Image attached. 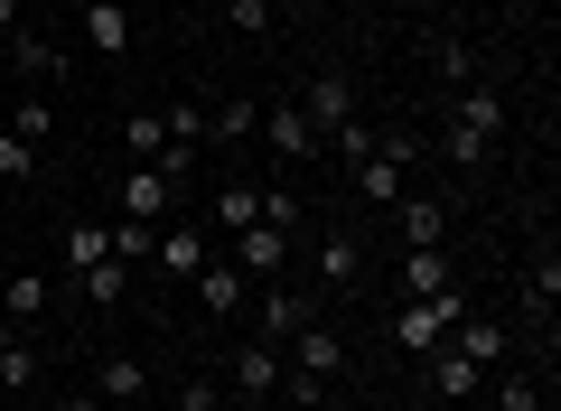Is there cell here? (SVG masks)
Wrapping results in <instances>:
<instances>
[{"label": "cell", "mask_w": 561, "mask_h": 411, "mask_svg": "<svg viewBox=\"0 0 561 411\" xmlns=\"http://www.w3.org/2000/svg\"><path fill=\"white\" fill-rule=\"evenodd\" d=\"M496 132H505V94H496L486 76L459 84V113H449V140H440V150L459 159V169H478V159L496 150Z\"/></svg>", "instance_id": "6da1fadb"}, {"label": "cell", "mask_w": 561, "mask_h": 411, "mask_svg": "<svg viewBox=\"0 0 561 411\" xmlns=\"http://www.w3.org/2000/svg\"><path fill=\"white\" fill-rule=\"evenodd\" d=\"M459 318H468V299H459V290H440V299H412V309H393V346H402V355H431L449 328H459Z\"/></svg>", "instance_id": "7a4b0ae2"}, {"label": "cell", "mask_w": 561, "mask_h": 411, "mask_svg": "<svg viewBox=\"0 0 561 411\" xmlns=\"http://www.w3.org/2000/svg\"><path fill=\"white\" fill-rule=\"evenodd\" d=\"M262 150H272V159H290V169H300V159H319V122H309L300 113V103H262Z\"/></svg>", "instance_id": "3957f363"}, {"label": "cell", "mask_w": 561, "mask_h": 411, "mask_svg": "<svg viewBox=\"0 0 561 411\" xmlns=\"http://www.w3.org/2000/svg\"><path fill=\"white\" fill-rule=\"evenodd\" d=\"M169 206H179V187H169L160 169H140V159H131V169L113 178V216H140V225H160Z\"/></svg>", "instance_id": "277c9868"}, {"label": "cell", "mask_w": 561, "mask_h": 411, "mask_svg": "<svg viewBox=\"0 0 561 411\" xmlns=\"http://www.w3.org/2000/svg\"><path fill=\"white\" fill-rule=\"evenodd\" d=\"M300 113L319 122V140L337 132V122H356V76H337V66H319V76H309V94H300Z\"/></svg>", "instance_id": "5b68a950"}, {"label": "cell", "mask_w": 561, "mask_h": 411, "mask_svg": "<svg viewBox=\"0 0 561 411\" xmlns=\"http://www.w3.org/2000/svg\"><path fill=\"white\" fill-rule=\"evenodd\" d=\"M393 290H412V299H440V290H449V243H402V272H393Z\"/></svg>", "instance_id": "8992f818"}, {"label": "cell", "mask_w": 561, "mask_h": 411, "mask_svg": "<svg viewBox=\"0 0 561 411\" xmlns=\"http://www.w3.org/2000/svg\"><path fill=\"white\" fill-rule=\"evenodd\" d=\"M150 253H160V272H169V281H197L206 262H216V243H206V225H169Z\"/></svg>", "instance_id": "52a82bcc"}, {"label": "cell", "mask_w": 561, "mask_h": 411, "mask_svg": "<svg viewBox=\"0 0 561 411\" xmlns=\"http://www.w3.org/2000/svg\"><path fill=\"white\" fill-rule=\"evenodd\" d=\"M280 262H290V235H280V225H243V235H234V272L280 281Z\"/></svg>", "instance_id": "ba28073f"}, {"label": "cell", "mask_w": 561, "mask_h": 411, "mask_svg": "<svg viewBox=\"0 0 561 411\" xmlns=\"http://www.w3.org/2000/svg\"><path fill=\"white\" fill-rule=\"evenodd\" d=\"M280 374H290V355H280V346H262V336L234 355V392H243V402H272V392H280Z\"/></svg>", "instance_id": "9c48e42d"}, {"label": "cell", "mask_w": 561, "mask_h": 411, "mask_svg": "<svg viewBox=\"0 0 561 411\" xmlns=\"http://www.w3.org/2000/svg\"><path fill=\"white\" fill-rule=\"evenodd\" d=\"M94 392L103 402H150V365H140V355H94Z\"/></svg>", "instance_id": "30bf717a"}, {"label": "cell", "mask_w": 561, "mask_h": 411, "mask_svg": "<svg viewBox=\"0 0 561 411\" xmlns=\"http://www.w3.org/2000/svg\"><path fill=\"white\" fill-rule=\"evenodd\" d=\"M280 355H290V365H300V374H319V384H328V374H346V346H337V328H319V318H309V328L290 336V346H280Z\"/></svg>", "instance_id": "8fae6325"}, {"label": "cell", "mask_w": 561, "mask_h": 411, "mask_svg": "<svg viewBox=\"0 0 561 411\" xmlns=\"http://www.w3.org/2000/svg\"><path fill=\"white\" fill-rule=\"evenodd\" d=\"M84 38H94V57H103V66L131 57V10H122V0H84Z\"/></svg>", "instance_id": "7c38bea8"}, {"label": "cell", "mask_w": 561, "mask_h": 411, "mask_svg": "<svg viewBox=\"0 0 561 411\" xmlns=\"http://www.w3.org/2000/svg\"><path fill=\"white\" fill-rule=\"evenodd\" d=\"M300 328H309V299L290 290V281H272V290H262V346H290Z\"/></svg>", "instance_id": "4fadbf2b"}, {"label": "cell", "mask_w": 561, "mask_h": 411, "mask_svg": "<svg viewBox=\"0 0 561 411\" xmlns=\"http://www.w3.org/2000/svg\"><path fill=\"white\" fill-rule=\"evenodd\" d=\"M524 309H534L542 328H552V309H561V253H552V243L524 262Z\"/></svg>", "instance_id": "5bb4252c"}, {"label": "cell", "mask_w": 561, "mask_h": 411, "mask_svg": "<svg viewBox=\"0 0 561 411\" xmlns=\"http://www.w3.org/2000/svg\"><path fill=\"white\" fill-rule=\"evenodd\" d=\"M0 66H10V76H28V84H57V66H66V57H57V47H47V38H38V28H20V38H10V57H0Z\"/></svg>", "instance_id": "9a60e30c"}, {"label": "cell", "mask_w": 561, "mask_h": 411, "mask_svg": "<svg viewBox=\"0 0 561 411\" xmlns=\"http://www.w3.org/2000/svg\"><path fill=\"white\" fill-rule=\"evenodd\" d=\"M197 309L206 318H234L243 309V272H234V262H206V272H197Z\"/></svg>", "instance_id": "2e32d148"}, {"label": "cell", "mask_w": 561, "mask_h": 411, "mask_svg": "<svg viewBox=\"0 0 561 411\" xmlns=\"http://www.w3.org/2000/svg\"><path fill=\"white\" fill-rule=\"evenodd\" d=\"M356 272H365V243L346 235V225H337V235H319V281H328V290H346Z\"/></svg>", "instance_id": "e0dca14e"}, {"label": "cell", "mask_w": 561, "mask_h": 411, "mask_svg": "<svg viewBox=\"0 0 561 411\" xmlns=\"http://www.w3.org/2000/svg\"><path fill=\"white\" fill-rule=\"evenodd\" d=\"M94 262H113V225L76 216V225H66V272H94Z\"/></svg>", "instance_id": "ac0fdd59"}, {"label": "cell", "mask_w": 561, "mask_h": 411, "mask_svg": "<svg viewBox=\"0 0 561 411\" xmlns=\"http://www.w3.org/2000/svg\"><path fill=\"white\" fill-rule=\"evenodd\" d=\"M478 384H486V365H468L459 346H449V355H431V392H440V402H468Z\"/></svg>", "instance_id": "d6986e66"}, {"label": "cell", "mask_w": 561, "mask_h": 411, "mask_svg": "<svg viewBox=\"0 0 561 411\" xmlns=\"http://www.w3.org/2000/svg\"><path fill=\"white\" fill-rule=\"evenodd\" d=\"M393 206H402V243H449L440 196H393Z\"/></svg>", "instance_id": "ffe728a7"}, {"label": "cell", "mask_w": 561, "mask_h": 411, "mask_svg": "<svg viewBox=\"0 0 561 411\" xmlns=\"http://www.w3.org/2000/svg\"><path fill=\"white\" fill-rule=\"evenodd\" d=\"M0 318H10V328H28V318H47V281H38V272L0 281Z\"/></svg>", "instance_id": "44dd1931"}, {"label": "cell", "mask_w": 561, "mask_h": 411, "mask_svg": "<svg viewBox=\"0 0 561 411\" xmlns=\"http://www.w3.org/2000/svg\"><path fill=\"white\" fill-rule=\"evenodd\" d=\"M375 140H383V132H375ZM356 196H365V206H393V196H402V169H393L383 150H375V159H356Z\"/></svg>", "instance_id": "7402d4cb"}, {"label": "cell", "mask_w": 561, "mask_h": 411, "mask_svg": "<svg viewBox=\"0 0 561 411\" xmlns=\"http://www.w3.org/2000/svg\"><path fill=\"white\" fill-rule=\"evenodd\" d=\"M169 150V122L160 113H131V122H122V159H160Z\"/></svg>", "instance_id": "603a6c76"}, {"label": "cell", "mask_w": 561, "mask_h": 411, "mask_svg": "<svg viewBox=\"0 0 561 411\" xmlns=\"http://www.w3.org/2000/svg\"><path fill=\"white\" fill-rule=\"evenodd\" d=\"M150 243H160V225H140V216H113V262L131 272V262H150Z\"/></svg>", "instance_id": "cb8c5ba5"}, {"label": "cell", "mask_w": 561, "mask_h": 411, "mask_svg": "<svg viewBox=\"0 0 561 411\" xmlns=\"http://www.w3.org/2000/svg\"><path fill=\"white\" fill-rule=\"evenodd\" d=\"M459 355H468V365H496V355H505V328H496V318H459Z\"/></svg>", "instance_id": "d4e9b609"}, {"label": "cell", "mask_w": 561, "mask_h": 411, "mask_svg": "<svg viewBox=\"0 0 561 411\" xmlns=\"http://www.w3.org/2000/svg\"><path fill=\"white\" fill-rule=\"evenodd\" d=\"M76 290L94 299V309H122V290H131V272H122V262H94V272H76Z\"/></svg>", "instance_id": "484cf974"}, {"label": "cell", "mask_w": 561, "mask_h": 411, "mask_svg": "<svg viewBox=\"0 0 561 411\" xmlns=\"http://www.w3.org/2000/svg\"><path fill=\"white\" fill-rule=\"evenodd\" d=\"M216 225H225V235L262 225V187H225V196H216Z\"/></svg>", "instance_id": "4316f807"}, {"label": "cell", "mask_w": 561, "mask_h": 411, "mask_svg": "<svg viewBox=\"0 0 561 411\" xmlns=\"http://www.w3.org/2000/svg\"><path fill=\"white\" fill-rule=\"evenodd\" d=\"M253 132H262V103H243V94L225 103L216 122H206V140H253Z\"/></svg>", "instance_id": "83f0119b"}, {"label": "cell", "mask_w": 561, "mask_h": 411, "mask_svg": "<svg viewBox=\"0 0 561 411\" xmlns=\"http://www.w3.org/2000/svg\"><path fill=\"white\" fill-rule=\"evenodd\" d=\"M28 169H38V140H28V132H10V122H0V178L20 187Z\"/></svg>", "instance_id": "f1b7e54d"}, {"label": "cell", "mask_w": 561, "mask_h": 411, "mask_svg": "<svg viewBox=\"0 0 561 411\" xmlns=\"http://www.w3.org/2000/svg\"><path fill=\"white\" fill-rule=\"evenodd\" d=\"M28 384H38V346H28V336H20V346L0 355V392H28Z\"/></svg>", "instance_id": "f546056e"}, {"label": "cell", "mask_w": 561, "mask_h": 411, "mask_svg": "<svg viewBox=\"0 0 561 411\" xmlns=\"http://www.w3.org/2000/svg\"><path fill=\"white\" fill-rule=\"evenodd\" d=\"M169 140H187V150H206V113H197V103H169Z\"/></svg>", "instance_id": "4dcf8cb0"}, {"label": "cell", "mask_w": 561, "mask_h": 411, "mask_svg": "<svg viewBox=\"0 0 561 411\" xmlns=\"http://www.w3.org/2000/svg\"><path fill=\"white\" fill-rule=\"evenodd\" d=\"M496 411H542V384H534V374H505V384H496Z\"/></svg>", "instance_id": "1f68e13d"}, {"label": "cell", "mask_w": 561, "mask_h": 411, "mask_svg": "<svg viewBox=\"0 0 561 411\" xmlns=\"http://www.w3.org/2000/svg\"><path fill=\"white\" fill-rule=\"evenodd\" d=\"M262 225H280V235H300V196H290V187H262Z\"/></svg>", "instance_id": "d6a6232c"}, {"label": "cell", "mask_w": 561, "mask_h": 411, "mask_svg": "<svg viewBox=\"0 0 561 411\" xmlns=\"http://www.w3.org/2000/svg\"><path fill=\"white\" fill-rule=\"evenodd\" d=\"M440 76H449V84H478V57H468L459 38H440Z\"/></svg>", "instance_id": "836d02e7"}, {"label": "cell", "mask_w": 561, "mask_h": 411, "mask_svg": "<svg viewBox=\"0 0 561 411\" xmlns=\"http://www.w3.org/2000/svg\"><path fill=\"white\" fill-rule=\"evenodd\" d=\"M328 140H337V159H375V132H365V122H337Z\"/></svg>", "instance_id": "e575fe53"}, {"label": "cell", "mask_w": 561, "mask_h": 411, "mask_svg": "<svg viewBox=\"0 0 561 411\" xmlns=\"http://www.w3.org/2000/svg\"><path fill=\"white\" fill-rule=\"evenodd\" d=\"M234 28H243V38H262V28H272V0H234Z\"/></svg>", "instance_id": "d590c367"}, {"label": "cell", "mask_w": 561, "mask_h": 411, "mask_svg": "<svg viewBox=\"0 0 561 411\" xmlns=\"http://www.w3.org/2000/svg\"><path fill=\"white\" fill-rule=\"evenodd\" d=\"M57 411H103V392H66V402Z\"/></svg>", "instance_id": "8d00e7d4"}, {"label": "cell", "mask_w": 561, "mask_h": 411, "mask_svg": "<svg viewBox=\"0 0 561 411\" xmlns=\"http://www.w3.org/2000/svg\"><path fill=\"white\" fill-rule=\"evenodd\" d=\"M10 346H20V328H10V318H0V355H10Z\"/></svg>", "instance_id": "74e56055"}, {"label": "cell", "mask_w": 561, "mask_h": 411, "mask_svg": "<svg viewBox=\"0 0 561 411\" xmlns=\"http://www.w3.org/2000/svg\"><path fill=\"white\" fill-rule=\"evenodd\" d=\"M10 20H20V0H0V28H10Z\"/></svg>", "instance_id": "f35d334b"}, {"label": "cell", "mask_w": 561, "mask_h": 411, "mask_svg": "<svg viewBox=\"0 0 561 411\" xmlns=\"http://www.w3.org/2000/svg\"><path fill=\"white\" fill-rule=\"evenodd\" d=\"M0 84H10V66H0Z\"/></svg>", "instance_id": "ab89813d"}]
</instances>
